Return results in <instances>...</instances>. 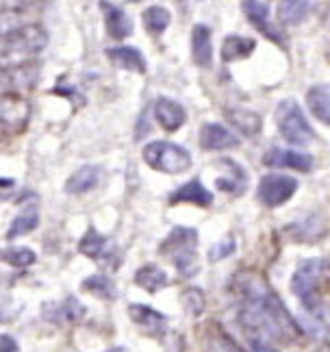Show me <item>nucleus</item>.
Instances as JSON below:
<instances>
[{"label": "nucleus", "mask_w": 330, "mask_h": 352, "mask_svg": "<svg viewBox=\"0 0 330 352\" xmlns=\"http://www.w3.org/2000/svg\"><path fill=\"white\" fill-rule=\"evenodd\" d=\"M235 292L241 300L239 320L243 329L252 335V340L292 344L300 337V324L265 278L252 272H241L235 278Z\"/></svg>", "instance_id": "nucleus-1"}, {"label": "nucleus", "mask_w": 330, "mask_h": 352, "mask_svg": "<svg viewBox=\"0 0 330 352\" xmlns=\"http://www.w3.org/2000/svg\"><path fill=\"white\" fill-rule=\"evenodd\" d=\"M48 44V33L37 24L18 26L16 31L3 35L0 39V65L18 67L35 59Z\"/></svg>", "instance_id": "nucleus-2"}, {"label": "nucleus", "mask_w": 330, "mask_h": 352, "mask_svg": "<svg viewBox=\"0 0 330 352\" xmlns=\"http://www.w3.org/2000/svg\"><path fill=\"white\" fill-rule=\"evenodd\" d=\"M196 246H198V233L194 228L178 226L161 243V252L181 270V274L191 276V274H196V267H198Z\"/></svg>", "instance_id": "nucleus-3"}, {"label": "nucleus", "mask_w": 330, "mask_h": 352, "mask_svg": "<svg viewBox=\"0 0 330 352\" xmlns=\"http://www.w3.org/2000/svg\"><path fill=\"white\" fill-rule=\"evenodd\" d=\"M144 161L163 174H183L191 168V155L174 142H150L144 148Z\"/></svg>", "instance_id": "nucleus-4"}, {"label": "nucleus", "mask_w": 330, "mask_h": 352, "mask_svg": "<svg viewBox=\"0 0 330 352\" xmlns=\"http://www.w3.org/2000/svg\"><path fill=\"white\" fill-rule=\"evenodd\" d=\"M324 276V261L322 259H307L302 261L292 278V289L302 300L307 309L315 311L320 307V283Z\"/></svg>", "instance_id": "nucleus-5"}, {"label": "nucleus", "mask_w": 330, "mask_h": 352, "mask_svg": "<svg viewBox=\"0 0 330 352\" xmlns=\"http://www.w3.org/2000/svg\"><path fill=\"white\" fill-rule=\"evenodd\" d=\"M276 122L280 135L294 146H305L313 140V129L309 124L307 116L302 113L300 104L292 98H287L278 104L276 109Z\"/></svg>", "instance_id": "nucleus-6"}, {"label": "nucleus", "mask_w": 330, "mask_h": 352, "mask_svg": "<svg viewBox=\"0 0 330 352\" xmlns=\"http://www.w3.org/2000/svg\"><path fill=\"white\" fill-rule=\"evenodd\" d=\"M298 181L287 174H265L258 181V200L265 207H280L296 194Z\"/></svg>", "instance_id": "nucleus-7"}, {"label": "nucleus", "mask_w": 330, "mask_h": 352, "mask_svg": "<svg viewBox=\"0 0 330 352\" xmlns=\"http://www.w3.org/2000/svg\"><path fill=\"white\" fill-rule=\"evenodd\" d=\"M263 164L270 168H292L298 172H309L313 168V157L298 153V151H285V148H272L263 157Z\"/></svg>", "instance_id": "nucleus-8"}, {"label": "nucleus", "mask_w": 330, "mask_h": 352, "mask_svg": "<svg viewBox=\"0 0 330 352\" xmlns=\"http://www.w3.org/2000/svg\"><path fill=\"white\" fill-rule=\"evenodd\" d=\"M155 118L161 124V129L174 133V131H178L187 122V111H185V107L181 102L161 96L155 102Z\"/></svg>", "instance_id": "nucleus-9"}, {"label": "nucleus", "mask_w": 330, "mask_h": 352, "mask_svg": "<svg viewBox=\"0 0 330 352\" xmlns=\"http://www.w3.org/2000/svg\"><path fill=\"white\" fill-rule=\"evenodd\" d=\"M200 146L204 151H228V148L239 146V138L226 126L211 122V124H204L200 129Z\"/></svg>", "instance_id": "nucleus-10"}, {"label": "nucleus", "mask_w": 330, "mask_h": 352, "mask_svg": "<svg viewBox=\"0 0 330 352\" xmlns=\"http://www.w3.org/2000/svg\"><path fill=\"white\" fill-rule=\"evenodd\" d=\"M100 7L107 24V33L113 39H126L133 33V20L129 18V13L111 3H100Z\"/></svg>", "instance_id": "nucleus-11"}, {"label": "nucleus", "mask_w": 330, "mask_h": 352, "mask_svg": "<svg viewBox=\"0 0 330 352\" xmlns=\"http://www.w3.org/2000/svg\"><path fill=\"white\" fill-rule=\"evenodd\" d=\"M102 181V170L98 166H82L76 172L70 174V179L65 181V192L67 194H87L91 189H96Z\"/></svg>", "instance_id": "nucleus-12"}, {"label": "nucleus", "mask_w": 330, "mask_h": 352, "mask_svg": "<svg viewBox=\"0 0 330 352\" xmlns=\"http://www.w3.org/2000/svg\"><path fill=\"white\" fill-rule=\"evenodd\" d=\"M170 202L172 205H183V202H187V205L209 207L213 202V194L200 181H189L178 189H174L170 194Z\"/></svg>", "instance_id": "nucleus-13"}, {"label": "nucleus", "mask_w": 330, "mask_h": 352, "mask_svg": "<svg viewBox=\"0 0 330 352\" xmlns=\"http://www.w3.org/2000/svg\"><path fill=\"white\" fill-rule=\"evenodd\" d=\"M191 57L200 67H209L213 63L211 29L206 24H196L194 31H191Z\"/></svg>", "instance_id": "nucleus-14"}, {"label": "nucleus", "mask_w": 330, "mask_h": 352, "mask_svg": "<svg viewBox=\"0 0 330 352\" xmlns=\"http://www.w3.org/2000/svg\"><path fill=\"white\" fill-rule=\"evenodd\" d=\"M129 316L137 327L144 329L146 333H153V335L163 333L165 327H168V318H165L163 314H159L157 309L148 307V305H131Z\"/></svg>", "instance_id": "nucleus-15"}, {"label": "nucleus", "mask_w": 330, "mask_h": 352, "mask_svg": "<svg viewBox=\"0 0 330 352\" xmlns=\"http://www.w3.org/2000/svg\"><path fill=\"white\" fill-rule=\"evenodd\" d=\"M78 250L85 256H89V259L104 261V259H109V256L113 254V243L109 237H104L102 233L96 231V228H89V231L80 237Z\"/></svg>", "instance_id": "nucleus-16"}, {"label": "nucleus", "mask_w": 330, "mask_h": 352, "mask_svg": "<svg viewBox=\"0 0 330 352\" xmlns=\"http://www.w3.org/2000/svg\"><path fill=\"white\" fill-rule=\"evenodd\" d=\"M307 107H309V111L315 116V120H320L322 124L330 126V85L318 83V85L309 87Z\"/></svg>", "instance_id": "nucleus-17"}, {"label": "nucleus", "mask_w": 330, "mask_h": 352, "mask_svg": "<svg viewBox=\"0 0 330 352\" xmlns=\"http://www.w3.org/2000/svg\"><path fill=\"white\" fill-rule=\"evenodd\" d=\"M107 57L111 59L118 67L131 72H146V57L142 55V50H137L133 46H116L107 50Z\"/></svg>", "instance_id": "nucleus-18"}, {"label": "nucleus", "mask_w": 330, "mask_h": 352, "mask_svg": "<svg viewBox=\"0 0 330 352\" xmlns=\"http://www.w3.org/2000/svg\"><path fill=\"white\" fill-rule=\"evenodd\" d=\"M226 118L239 133L245 135V138H254V135L261 131V126H263L261 116L256 111H250V109H228Z\"/></svg>", "instance_id": "nucleus-19"}, {"label": "nucleus", "mask_w": 330, "mask_h": 352, "mask_svg": "<svg viewBox=\"0 0 330 352\" xmlns=\"http://www.w3.org/2000/svg\"><path fill=\"white\" fill-rule=\"evenodd\" d=\"M243 13H245V18L250 20V24L256 26L258 31H263L270 37L278 39L276 35H274V31H272L270 9H267V5L263 3V0H243Z\"/></svg>", "instance_id": "nucleus-20"}, {"label": "nucleus", "mask_w": 330, "mask_h": 352, "mask_svg": "<svg viewBox=\"0 0 330 352\" xmlns=\"http://www.w3.org/2000/svg\"><path fill=\"white\" fill-rule=\"evenodd\" d=\"M135 283L140 285L142 289L150 292V294H157L161 292L165 285H168V274L163 272V270L159 265H144L137 270V274H135Z\"/></svg>", "instance_id": "nucleus-21"}, {"label": "nucleus", "mask_w": 330, "mask_h": 352, "mask_svg": "<svg viewBox=\"0 0 330 352\" xmlns=\"http://www.w3.org/2000/svg\"><path fill=\"white\" fill-rule=\"evenodd\" d=\"M256 42L250 37H239V35H230L224 39V46H222V59L226 63L230 61H239L252 55Z\"/></svg>", "instance_id": "nucleus-22"}, {"label": "nucleus", "mask_w": 330, "mask_h": 352, "mask_svg": "<svg viewBox=\"0 0 330 352\" xmlns=\"http://www.w3.org/2000/svg\"><path fill=\"white\" fill-rule=\"evenodd\" d=\"M222 164L228 168V174L226 176H219V179L215 181V185L222 189V192H228V194H239L241 189L245 187V181H248V174L241 170L239 164H235V161H222Z\"/></svg>", "instance_id": "nucleus-23"}, {"label": "nucleus", "mask_w": 330, "mask_h": 352, "mask_svg": "<svg viewBox=\"0 0 330 352\" xmlns=\"http://www.w3.org/2000/svg\"><path fill=\"white\" fill-rule=\"evenodd\" d=\"M142 20H144V26H146V31H148V33L161 35V33L170 26L172 16H170V11L165 9V7L155 5V7H148V9L144 11Z\"/></svg>", "instance_id": "nucleus-24"}, {"label": "nucleus", "mask_w": 330, "mask_h": 352, "mask_svg": "<svg viewBox=\"0 0 330 352\" xmlns=\"http://www.w3.org/2000/svg\"><path fill=\"white\" fill-rule=\"evenodd\" d=\"M309 0H280L278 3V18L285 24H298L307 18Z\"/></svg>", "instance_id": "nucleus-25"}, {"label": "nucleus", "mask_w": 330, "mask_h": 352, "mask_svg": "<svg viewBox=\"0 0 330 352\" xmlns=\"http://www.w3.org/2000/svg\"><path fill=\"white\" fill-rule=\"evenodd\" d=\"M82 287H85L89 294L102 298V300H113V298L118 296L113 280L109 276H104V274H94V276L85 278V280H82Z\"/></svg>", "instance_id": "nucleus-26"}, {"label": "nucleus", "mask_w": 330, "mask_h": 352, "mask_svg": "<svg viewBox=\"0 0 330 352\" xmlns=\"http://www.w3.org/2000/svg\"><path fill=\"white\" fill-rule=\"evenodd\" d=\"M0 259L13 267H29L37 261V254L35 250L26 246H11V248L0 250Z\"/></svg>", "instance_id": "nucleus-27"}, {"label": "nucleus", "mask_w": 330, "mask_h": 352, "mask_svg": "<svg viewBox=\"0 0 330 352\" xmlns=\"http://www.w3.org/2000/svg\"><path fill=\"white\" fill-rule=\"evenodd\" d=\"M39 224V215L35 211H26V213H20L16 220L11 222L9 231H7V239H16V237H22V235H29L33 233Z\"/></svg>", "instance_id": "nucleus-28"}, {"label": "nucleus", "mask_w": 330, "mask_h": 352, "mask_svg": "<svg viewBox=\"0 0 330 352\" xmlns=\"http://www.w3.org/2000/svg\"><path fill=\"white\" fill-rule=\"evenodd\" d=\"M181 300H183V307L189 316H200L204 311V305H206L204 294L198 287H187L181 296Z\"/></svg>", "instance_id": "nucleus-29"}, {"label": "nucleus", "mask_w": 330, "mask_h": 352, "mask_svg": "<svg viewBox=\"0 0 330 352\" xmlns=\"http://www.w3.org/2000/svg\"><path fill=\"white\" fill-rule=\"evenodd\" d=\"M61 318L63 320H67V322H76V320H80L82 316H85V307H82L76 298H65V302H61Z\"/></svg>", "instance_id": "nucleus-30"}, {"label": "nucleus", "mask_w": 330, "mask_h": 352, "mask_svg": "<svg viewBox=\"0 0 330 352\" xmlns=\"http://www.w3.org/2000/svg\"><path fill=\"white\" fill-rule=\"evenodd\" d=\"M232 252H235V239L224 237L222 241H217L215 246L209 250V259L211 261H222V259H226V256H230Z\"/></svg>", "instance_id": "nucleus-31"}, {"label": "nucleus", "mask_w": 330, "mask_h": 352, "mask_svg": "<svg viewBox=\"0 0 330 352\" xmlns=\"http://www.w3.org/2000/svg\"><path fill=\"white\" fill-rule=\"evenodd\" d=\"M211 352H241V350L235 344H232L230 340H217V342H213Z\"/></svg>", "instance_id": "nucleus-32"}, {"label": "nucleus", "mask_w": 330, "mask_h": 352, "mask_svg": "<svg viewBox=\"0 0 330 352\" xmlns=\"http://www.w3.org/2000/svg\"><path fill=\"white\" fill-rule=\"evenodd\" d=\"M0 352H20L18 342L11 335H0Z\"/></svg>", "instance_id": "nucleus-33"}, {"label": "nucleus", "mask_w": 330, "mask_h": 352, "mask_svg": "<svg viewBox=\"0 0 330 352\" xmlns=\"http://www.w3.org/2000/svg\"><path fill=\"white\" fill-rule=\"evenodd\" d=\"M252 350L254 352H278L274 346H270V342H261V340H252Z\"/></svg>", "instance_id": "nucleus-34"}, {"label": "nucleus", "mask_w": 330, "mask_h": 352, "mask_svg": "<svg viewBox=\"0 0 330 352\" xmlns=\"http://www.w3.org/2000/svg\"><path fill=\"white\" fill-rule=\"evenodd\" d=\"M313 352H330V344H322L320 348H315Z\"/></svg>", "instance_id": "nucleus-35"}, {"label": "nucleus", "mask_w": 330, "mask_h": 352, "mask_svg": "<svg viewBox=\"0 0 330 352\" xmlns=\"http://www.w3.org/2000/svg\"><path fill=\"white\" fill-rule=\"evenodd\" d=\"M107 352H129L126 348H122V346H118V348H111V350H107Z\"/></svg>", "instance_id": "nucleus-36"}]
</instances>
